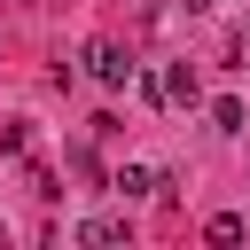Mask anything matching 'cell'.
Listing matches in <instances>:
<instances>
[{
    "label": "cell",
    "mask_w": 250,
    "mask_h": 250,
    "mask_svg": "<svg viewBox=\"0 0 250 250\" xmlns=\"http://www.w3.org/2000/svg\"><path fill=\"white\" fill-rule=\"evenodd\" d=\"M109 188H117L125 203H141V195H156V188H164V172H148V164H125V172H117Z\"/></svg>",
    "instance_id": "obj_2"
},
{
    "label": "cell",
    "mask_w": 250,
    "mask_h": 250,
    "mask_svg": "<svg viewBox=\"0 0 250 250\" xmlns=\"http://www.w3.org/2000/svg\"><path fill=\"white\" fill-rule=\"evenodd\" d=\"M203 234H211V242H242V234H250V219H242V211H211V227H203Z\"/></svg>",
    "instance_id": "obj_5"
},
{
    "label": "cell",
    "mask_w": 250,
    "mask_h": 250,
    "mask_svg": "<svg viewBox=\"0 0 250 250\" xmlns=\"http://www.w3.org/2000/svg\"><path fill=\"white\" fill-rule=\"evenodd\" d=\"M164 102H180V109H195V102H203V86H195V70H188V62H172V70H164Z\"/></svg>",
    "instance_id": "obj_3"
},
{
    "label": "cell",
    "mask_w": 250,
    "mask_h": 250,
    "mask_svg": "<svg viewBox=\"0 0 250 250\" xmlns=\"http://www.w3.org/2000/svg\"><path fill=\"white\" fill-rule=\"evenodd\" d=\"M78 242H86V250H117V242H125V219H86Z\"/></svg>",
    "instance_id": "obj_4"
},
{
    "label": "cell",
    "mask_w": 250,
    "mask_h": 250,
    "mask_svg": "<svg viewBox=\"0 0 250 250\" xmlns=\"http://www.w3.org/2000/svg\"><path fill=\"white\" fill-rule=\"evenodd\" d=\"M86 70H94L102 86H125V78H133V55H125L117 39H94V47H86Z\"/></svg>",
    "instance_id": "obj_1"
},
{
    "label": "cell",
    "mask_w": 250,
    "mask_h": 250,
    "mask_svg": "<svg viewBox=\"0 0 250 250\" xmlns=\"http://www.w3.org/2000/svg\"><path fill=\"white\" fill-rule=\"evenodd\" d=\"M211 125H219V133H242L250 117H242V102H234V94H219V102H211Z\"/></svg>",
    "instance_id": "obj_6"
}]
</instances>
